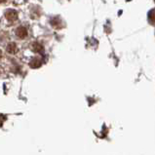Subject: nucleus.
Wrapping results in <instances>:
<instances>
[{"instance_id":"obj_1","label":"nucleus","mask_w":155,"mask_h":155,"mask_svg":"<svg viewBox=\"0 0 155 155\" xmlns=\"http://www.w3.org/2000/svg\"><path fill=\"white\" fill-rule=\"evenodd\" d=\"M16 35L21 39L25 38L28 36V30H26L25 26H20V28H18L16 30Z\"/></svg>"},{"instance_id":"obj_2","label":"nucleus","mask_w":155,"mask_h":155,"mask_svg":"<svg viewBox=\"0 0 155 155\" xmlns=\"http://www.w3.org/2000/svg\"><path fill=\"white\" fill-rule=\"evenodd\" d=\"M17 17H18L17 12L14 10H8L6 12V18L9 21H15L17 19Z\"/></svg>"},{"instance_id":"obj_3","label":"nucleus","mask_w":155,"mask_h":155,"mask_svg":"<svg viewBox=\"0 0 155 155\" xmlns=\"http://www.w3.org/2000/svg\"><path fill=\"white\" fill-rule=\"evenodd\" d=\"M31 49L34 52H41L43 50V47L41 46V44H39L38 42H34L31 45Z\"/></svg>"},{"instance_id":"obj_4","label":"nucleus","mask_w":155,"mask_h":155,"mask_svg":"<svg viewBox=\"0 0 155 155\" xmlns=\"http://www.w3.org/2000/svg\"><path fill=\"white\" fill-rule=\"evenodd\" d=\"M30 66L31 68H38V66H40V64H41V63H40V60L38 59V58H33L32 59V61H30Z\"/></svg>"},{"instance_id":"obj_5","label":"nucleus","mask_w":155,"mask_h":155,"mask_svg":"<svg viewBox=\"0 0 155 155\" xmlns=\"http://www.w3.org/2000/svg\"><path fill=\"white\" fill-rule=\"evenodd\" d=\"M7 51L10 53V54H14V53L17 51V46L15 43H11L9 44L8 47H7Z\"/></svg>"},{"instance_id":"obj_6","label":"nucleus","mask_w":155,"mask_h":155,"mask_svg":"<svg viewBox=\"0 0 155 155\" xmlns=\"http://www.w3.org/2000/svg\"><path fill=\"white\" fill-rule=\"evenodd\" d=\"M148 20L151 24H155V9L148 13Z\"/></svg>"}]
</instances>
